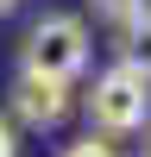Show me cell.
I'll return each mask as SVG.
<instances>
[{
	"label": "cell",
	"mask_w": 151,
	"mask_h": 157,
	"mask_svg": "<svg viewBox=\"0 0 151 157\" xmlns=\"http://www.w3.org/2000/svg\"><path fill=\"white\" fill-rule=\"evenodd\" d=\"M19 75H44V82H76L88 69V25L76 13H44L19 44Z\"/></svg>",
	"instance_id": "obj_1"
},
{
	"label": "cell",
	"mask_w": 151,
	"mask_h": 157,
	"mask_svg": "<svg viewBox=\"0 0 151 157\" xmlns=\"http://www.w3.org/2000/svg\"><path fill=\"white\" fill-rule=\"evenodd\" d=\"M151 120V82L126 63H113L107 75H95L88 88V132L101 138H126V132H145Z\"/></svg>",
	"instance_id": "obj_2"
},
{
	"label": "cell",
	"mask_w": 151,
	"mask_h": 157,
	"mask_svg": "<svg viewBox=\"0 0 151 157\" xmlns=\"http://www.w3.org/2000/svg\"><path fill=\"white\" fill-rule=\"evenodd\" d=\"M13 113H19L32 132H44V126H57L63 113H69V82H44V75H19L13 82Z\"/></svg>",
	"instance_id": "obj_3"
},
{
	"label": "cell",
	"mask_w": 151,
	"mask_h": 157,
	"mask_svg": "<svg viewBox=\"0 0 151 157\" xmlns=\"http://www.w3.org/2000/svg\"><path fill=\"white\" fill-rule=\"evenodd\" d=\"M120 63H126V69H138V75L151 82V6L120 32Z\"/></svg>",
	"instance_id": "obj_4"
},
{
	"label": "cell",
	"mask_w": 151,
	"mask_h": 157,
	"mask_svg": "<svg viewBox=\"0 0 151 157\" xmlns=\"http://www.w3.org/2000/svg\"><path fill=\"white\" fill-rule=\"evenodd\" d=\"M88 6H95V19H101V25H107V32H113V38H120V32H126V25H132V19H138V13H145V6H151V0H88Z\"/></svg>",
	"instance_id": "obj_5"
},
{
	"label": "cell",
	"mask_w": 151,
	"mask_h": 157,
	"mask_svg": "<svg viewBox=\"0 0 151 157\" xmlns=\"http://www.w3.org/2000/svg\"><path fill=\"white\" fill-rule=\"evenodd\" d=\"M63 157H120V145L101 138V132H88V138H76V145H63Z\"/></svg>",
	"instance_id": "obj_6"
},
{
	"label": "cell",
	"mask_w": 151,
	"mask_h": 157,
	"mask_svg": "<svg viewBox=\"0 0 151 157\" xmlns=\"http://www.w3.org/2000/svg\"><path fill=\"white\" fill-rule=\"evenodd\" d=\"M0 157H19V138H13V126L0 120Z\"/></svg>",
	"instance_id": "obj_7"
},
{
	"label": "cell",
	"mask_w": 151,
	"mask_h": 157,
	"mask_svg": "<svg viewBox=\"0 0 151 157\" xmlns=\"http://www.w3.org/2000/svg\"><path fill=\"white\" fill-rule=\"evenodd\" d=\"M13 6H19V0H0V13H13Z\"/></svg>",
	"instance_id": "obj_8"
},
{
	"label": "cell",
	"mask_w": 151,
	"mask_h": 157,
	"mask_svg": "<svg viewBox=\"0 0 151 157\" xmlns=\"http://www.w3.org/2000/svg\"><path fill=\"white\" fill-rule=\"evenodd\" d=\"M145 157H151V138H145Z\"/></svg>",
	"instance_id": "obj_9"
}]
</instances>
